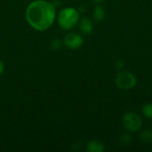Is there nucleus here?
<instances>
[{
  "instance_id": "1",
  "label": "nucleus",
  "mask_w": 152,
  "mask_h": 152,
  "mask_svg": "<svg viewBox=\"0 0 152 152\" xmlns=\"http://www.w3.org/2000/svg\"><path fill=\"white\" fill-rule=\"evenodd\" d=\"M25 17L28 23L33 28L37 31H45L55 20V6L53 3L45 0H35L28 5Z\"/></svg>"
},
{
  "instance_id": "2",
  "label": "nucleus",
  "mask_w": 152,
  "mask_h": 152,
  "mask_svg": "<svg viewBox=\"0 0 152 152\" xmlns=\"http://www.w3.org/2000/svg\"><path fill=\"white\" fill-rule=\"evenodd\" d=\"M79 12L74 7L63 8L58 14V23L65 30L72 29L78 22Z\"/></svg>"
},
{
  "instance_id": "3",
  "label": "nucleus",
  "mask_w": 152,
  "mask_h": 152,
  "mask_svg": "<svg viewBox=\"0 0 152 152\" xmlns=\"http://www.w3.org/2000/svg\"><path fill=\"white\" fill-rule=\"evenodd\" d=\"M116 85L122 90L133 89L137 83L136 77L129 71H121L116 77Z\"/></svg>"
},
{
  "instance_id": "4",
  "label": "nucleus",
  "mask_w": 152,
  "mask_h": 152,
  "mask_svg": "<svg viewBox=\"0 0 152 152\" xmlns=\"http://www.w3.org/2000/svg\"><path fill=\"white\" fill-rule=\"evenodd\" d=\"M122 122H123V126H125V128L127 131L132 132V133L138 131L142 125V120L141 117L135 112L126 113L123 117Z\"/></svg>"
},
{
  "instance_id": "5",
  "label": "nucleus",
  "mask_w": 152,
  "mask_h": 152,
  "mask_svg": "<svg viewBox=\"0 0 152 152\" xmlns=\"http://www.w3.org/2000/svg\"><path fill=\"white\" fill-rule=\"evenodd\" d=\"M83 38L77 33H69L64 38V45L69 49H77L83 45Z\"/></svg>"
},
{
  "instance_id": "6",
  "label": "nucleus",
  "mask_w": 152,
  "mask_h": 152,
  "mask_svg": "<svg viewBox=\"0 0 152 152\" xmlns=\"http://www.w3.org/2000/svg\"><path fill=\"white\" fill-rule=\"evenodd\" d=\"M86 151L89 152H102L105 151V146L99 141H91L86 145Z\"/></svg>"
},
{
  "instance_id": "7",
  "label": "nucleus",
  "mask_w": 152,
  "mask_h": 152,
  "mask_svg": "<svg viewBox=\"0 0 152 152\" xmlns=\"http://www.w3.org/2000/svg\"><path fill=\"white\" fill-rule=\"evenodd\" d=\"M79 28L84 34H90L94 29V25L91 20L88 18H83L79 23Z\"/></svg>"
},
{
  "instance_id": "8",
  "label": "nucleus",
  "mask_w": 152,
  "mask_h": 152,
  "mask_svg": "<svg viewBox=\"0 0 152 152\" xmlns=\"http://www.w3.org/2000/svg\"><path fill=\"white\" fill-rule=\"evenodd\" d=\"M140 139L143 143H151L152 142V130L147 129L141 133Z\"/></svg>"
},
{
  "instance_id": "9",
  "label": "nucleus",
  "mask_w": 152,
  "mask_h": 152,
  "mask_svg": "<svg viewBox=\"0 0 152 152\" xmlns=\"http://www.w3.org/2000/svg\"><path fill=\"white\" fill-rule=\"evenodd\" d=\"M94 17L96 20L101 21L105 18V11L102 6H96L94 10Z\"/></svg>"
},
{
  "instance_id": "10",
  "label": "nucleus",
  "mask_w": 152,
  "mask_h": 152,
  "mask_svg": "<svg viewBox=\"0 0 152 152\" xmlns=\"http://www.w3.org/2000/svg\"><path fill=\"white\" fill-rule=\"evenodd\" d=\"M142 114L145 118L152 119V103L145 104L142 108Z\"/></svg>"
},
{
  "instance_id": "11",
  "label": "nucleus",
  "mask_w": 152,
  "mask_h": 152,
  "mask_svg": "<svg viewBox=\"0 0 152 152\" xmlns=\"http://www.w3.org/2000/svg\"><path fill=\"white\" fill-rule=\"evenodd\" d=\"M131 142H132L131 136L128 135V134H123V135L120 137V142H121L122 145H128V144H130Z\"/></svg>"
},
{
  "instance_id": "12",
  "label": "nucleus",
  "mask_w": 152,
  "mask_h": 152,
  "mask_svg": "<svg viewBox=\"0 0 152 152\" xmlns=\"http://www.w3.org/2000/svg\"><path fill=\"white\" fill-rule=\"evenodd\" d=\"M61 45H62V42L60 39H54L51 44V47L54 50H59L61 47Z\"/></svg>"
},
{
  "instance_id": "13",
  "label": "nucleus",
  "mask_w": 152,
  "mask_h": 152,
  "mask_svg": "<svg viewBox=\"0 0 152 152\" xmlns=\"http://www.w3.org/2000/svg\"><path fill=\"white\" fill-rule=\"evenodd\" d=\"M124 61H122V60H118V61H117V64H116V66H117V69H122L123 68V66H124Z\"/></svg>"
},
{
  "instance_id": "14",
  "label": "nucleus",
  "mask_w": 152,
  "mask_h": 152,
  "mask_svg": "<svg viewBox=\"0 0 152 152\" xmlns=\"http://www.w3.org/2000/svg\"><path fill=\"white\" fill-rule=\"evenodd\" d=\"M4 63L0 61V76L3 74L4 72Z\"/></svg>"
},
{
  "instance_id": "15",
  "label": "nucleus",
  "mask_w": 152,
  "mask_h": 152,
  "mask_svg": "<svg viewBox=\"0 0 152 152\" xmlns=\"http://www.w3.org/2000/svg\"><path fill=\"white\" fill-rule=\"evenodd\" d=\"M95 2H101V1H102V0H94Z\"/></svg>"
}]
</instances>
